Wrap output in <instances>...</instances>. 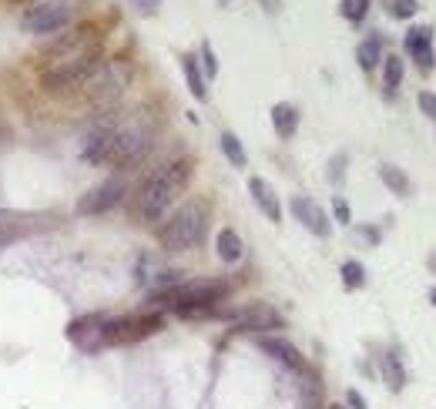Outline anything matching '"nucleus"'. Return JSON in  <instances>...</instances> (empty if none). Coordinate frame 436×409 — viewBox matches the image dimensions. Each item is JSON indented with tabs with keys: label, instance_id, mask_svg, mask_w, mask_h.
Here are the masks:
<instances>
[{
	"label": "nucleus",
	"instance_id": "obj_20",
	"mask_svg": "<svg viewBox=\"0 0 436 409\" xmlns=\"http://www.w3.org/2000/svg\"><path fill=\"white\" fill-rule=\"evenodd\" d=\"M181 71H185V77H188V91H192L198 101H205V98H208L205 77H202V71H198V61H195L192 54H185V57H181Z\"/></svg>",
	"mask_w": 436,
	"mask_h": 409
},
{
	"label": "nucleus",
	"instance_id": "obj_19",
	"mask_svg": "<svg viewBox=\"0 0 436 409\" xmlns=\"http://www.w3.org/2000/svg\"><path fill=\"white\" fill-rule=\"evenodd\" d=\"M215 248H218V258H222V262H239V258H242V238H239V231L222 229L215 238Z\"/></svg>",
	"mask_w": 436,
	"mask_h": 409
},
{
	"label": "nucleus",
	"instance_id": "obj_13",
	"mask_svg": "<svg viewBox=\"0 0 436 409\" xmlns=\"http://www.w3.org/2000/svg\"><path fill=\"white\" fill-rule=\"evenodd\" d=\"M111 141H115V128L111 125H101L94 128L84 138V148H81V158L91 161V165H108V154H111Z\"/></svg>",
	"mask_w": 436,
	"mask_h": 409
},
{
	"label": "nucleus",
	"instance_id": "obj_15",
	"mask_svg": "<svg viewBox=\"0 0 436 409\" xmlns=\"http://www.w3.org/2000/svg\"><path fill=\"white\" fill-rule=\"evenodd\" d=\"M258 345H262V349H265L272 359H279L282 366H289L292 372H302V369H306V359L299 356V349H295L292 342L275 339V335H262V339H258Z\"/></svg>",
	"mask_w": 436,
	"mask_h": 409
},
{
	"label": "nucleus",
	"instance_id": "obj_21",
	"mask_svg": "<svg viewBox=\"0 0 436 409\" xmlns=\"http://www.w3.org/2000/svg\"><path fill=\"white\" fill-rule=\"evenodd\" d=\"M383 379H386V386L393 389V393H399L403 389V366H399V359H396V352H386L383 356Z\"/></svg>",
	"mask_w": 436,
	"mask_h": 409
},
{
	"label": "nucleus",
	"instance_id": "obj_6",
	"mask_svg": "<svg viewBox=\"0 0 436 409\" xmlns=\"http://www.w3.org/2000/svg\"><path fill=\"white\" fill-rule=\"evenodd\" d=\"M154 141V128L148 121H131L128 128H115V141H111V154H108V165L125 168L142 161L148 148Z\"/></svg>",
	"mask_w": 436,
	"mask_h": 409
},
{
	"label": "nucleus",
	"instance_id": "obj_32",
	"mask_svg": "<svg viewBox=\"0 0 436 409\" xmlns=\"http://www.w3.org/2000/svg\"><path fill=\"white\" fill-rule=\"evenodd\" d=\"M134 7H138V13H158V7H161V0H131Z\"/></svg>",
	"mask_w": 436,
	"mask_h": 409
},
{
	"label": "nucleus",
	"instance_id": "obj_29",
	"mask_svg": "<svg viewBox=\"0 0 436 409\" xmlns=\"http://www.w3.org/2000/svg\"><path fill=\"white\" fill-rule=\"evenodd\" d=\"M202 61H205V74L215 77L218 74V61H215V51H212V44H202Z\"/></svg>",
	"mask_w": 436,
	"mask_h": 409
},
{
	"label": "nucleus",
	"instance_id": "obj_5",
	"mask_svg": "<svg viewBox=\"0 0 436 409\" xmlns=\"http://www.w3.org/2000/svg\"><path fill=\"white\" fill-rule=\"evenodd\" d=\"M81 4L84 0H30L24 7L21 24L27 34H57L77 17Z\"/></svg>",
	"mask_w": 436,
	"mask_h": 409
},
{
	"label": "nucleus",
	"instance_id": "obj_8",
	"mask_svg": "<svg viewBox=\"0 0 436 409\" xmlns=\"http://www.w3.org/2000/svg\"><path fill=\"white\" fill-rule=\"evenodd\" d=\"M222 319H229L235 329L242 333H269V329H282V316L269 306V302H248V306L229 309V312H215Z\"/></svg>",
	"mask_w": 436,
	"mask_h": 409
},
{
	"label": "nucleus",
	"instance_id": "obj_26",
	"mask_svg": "<svg viewBox=\"0 0 436 409\" xmlns=\"http://www.w3.org/2000/svg\"><path fill=\"white\" fill-rule=\"evenodd\" d=\"M386 11H389V17H396V21H410L413 13L420 11V4L416 0H383Z\"/></svg>",
	"mask_w": 436,
	"mask_h": 409
},
{
	"label": "nucleus",
	"instance_id": "obj_3",
	"mask_svg": "<svg viewBox=\"0 0 436 409\" xmlns=\"http://www.w3.org/2000/svg\"><path fill=\"white\" fill-rule=\"evenodd\" d=\"M101 54L98 47L91 44L84 51H74V54H64V57H54L51 64L44 67V88L54 91V94H71V91H81V88H91V81L101 74Z\"/></svg>",
	"mask_w": 436,
	"mask_h": 409
},
{
	"label": "nucleus",
	"instance_id": "obj_4",
	"mask_svg": "<svg viewBox=\"0 0 436 409\" xmlns=\"http://www.w3.org/2000/svg\"><path fill=\"white\" fill-rule=\"evenodd\" d=\"M205 229H208V204L195 198V202L181 204L178 212L158 229V238H161L168 252H188V248H195L205 238Z\"/></svg>",
	"mask_w": 436,
	"mask_h": 409
},
{
	"label": "nucleus",
	"instance_id": "obj_31",
	"mask_svg": "<svg viewBox=\"0 0 436 409\" xmlns=\"http://www.w3.org/2000/svg\"><path fill=\"white\" fill-rule=\"evenodd\" d=\"M333 208H335V218H339V221H343V225H349V204L343 202V198H339V195H335V202H333Z\"/></svg>",
	"mask_w": 436,
	"mask_h": 409
},
{
	"label": "nucleus",
	"instance_id": "obj_30",
	"mask_svg": "<svg viewBox=\"0 0 436 409\" xmlns=\"http://www.w3.org/2000/svg\"><path fill=\"white\" fill-rule=\"evenodd\" d=\"M420 108H423V115H426V117H436V94L423 91V94H420Z\"/></svg>",
	"mask_w": 436,
	"mask_h": 409
},
{
	"label": "nucleus",
	"instance_id": "obj_27",
	"mask_svg": "<svg viewBox=\"0 0 436 409\" xmlns=\"http://www.w3.org/2000/svg\"><path fill=\"white\" fill-rule=\"evenodd\" d=\"M339 11H343V17H346V21L360 24L362 17L369 13V0H343V4H339Z\"/></svg>",
	"mask_w": 436,
	"mask_h": 409
},
{
	"label": "nucleus",
	"instance_id": "obj_7",
	"mask_svg": "<svg viewBox=\"0 0 436 409\" xmlns=\"http://www.w3.org/2000/svg\"><path fill=\"white\" fill-rule=\"evenodd\" d=\"M161 329V316L144 312V316H121V319H104V345H125L148 339Z\"/></svg>",
	"mask_w": 436,
	"mask_h": 409
},
{
	"label": "nucleus",
	"instance_id": "obj_10",
	"mask_svg": "<svg viewBox=\"0 0 436 409\" xmlns=\"http://www.w3.org/2000/svg\"><path fill=\"white\" fill-rule=\"evenodd\" d=\"M67 339L74 345H81L84 352H94L104 345V316H84L67 326Z\"/></svg>",
	"mask_w": 436,
	"mask_h": 409
},
{
	"label": "nucleus",
	"instance_id": "obj_1",
	"mask_svg": "<svg viewBox=\"0 0 436 409\" xmlns=\"http://www.w3.org/2000/svg\"><path fill=\"white\" fill-rule=\"evenodd\" d=\"M231 292V282L225 279H192V282H178L165 292H154L151 299L158 306L171 309L178 316H215L218 302H225Z\"/></svg>",
	"mask_w": 436,
	"mask_h": 409
},
{
	"label": "nucleus",
	"instance_id": "obj_16",
	"mask_svg": "<svg viewBox=\"0 0 436 409\" xmlns=\"http://www.w3.org/2000/svg\"><path fill=\"white\" fill-rule=\"evenodd\" d=\"M248 192H252V198H256V204L265 212V218L269 221H282V204H279V195H275V188H272L265 178H252L248 181Z\"/></svg>",
	"mask_w": 436,
	"mask_h": 409
},
{
	"label": "nucleus",
	"instance_id": "obj_25",
	"mask_svg": "<svg viewBox=\"0 0 436 409\" xmlns=\"http://www.w3.org/2000/svg\"><path fill=\"white\" fill-rule=\"evenodd\" d=\"M383 61H386V91L393 94L399 88V81H403V61H399V54H389Z\"/></svg>",
	"mask_w": 436,
	"mask_h": 409
},
{
	"label": "nucleus",
	"instance_id": "obj_22",
	"mask_svg": "<svg viewBox=\"0 0 436 409\" xmlns=\"http://www.w3.org/2000/svg\"><path fill=\"white\" fill-rule=\"evenodd\" d=\"M222 151H225V158H229L235 168H245V165H248V154H245L242 141L235 138L231 131H225V134H222Z\"/></svg>",
	"mask_w": 436,
	"mask_h": 409
},
{
	"label": "nucleus",
	"instance_id": "obj_33",
	"mask_svg": "<svg viewBox=\"0 0 436 409\" xmlns=\"http://www.w3.org/2000/svg\"><path fill=\"white\" fill-rule=\"evenodd\" d=\"M346 399H349V406H352V409H366V399H362L360 393H356V389H349Z\"/></svg>",
	"mask_w": 436,
	"mask_h": 409
},
{
	"label": "nucleus",
	"instance_id": "obj_17",
	"mask_svg": "<svg viewBox=\"0 0 436 409\" xmlns=\"http://www.w3.org/2000/svg\"><path fill=\"white\" fill-rule=\"evenodd\" d=\"M299 406L302 409H319L322 406V383L309 366L299 372Z\"/></svg>",
	"mask_w": 436,
	"mask_h": 409
},
{
	"label": "nucleus",
	"instance_id": "obj_11",
	"mask_svg": "<svg viewBox=\"0 0 436 409\" xmlns=\"http://www.w3.org/2000/svg\"><path fill=\"white\" fill-rule=\"evenodd\" d=\"M128 81H131V71L125 64H104L101 74L91 81V88H94V94L101 101H111V98H117L121 91L128 88Z\"/></svg>",
	"mask_w": 436,
	"mask_h": 409
},
{
	"label": "nucleus",
	"instance_id": "obj_28",
	"mask_svg": "<svg viewBox=\"0 0 436 409\" xmlns=\"http://www.w3.org/2000/svg\"><path fill=\"white\" fill-rule=\"evenodd\" d=\"M362 282H366V269H362L360 262H346L343 265V285L346 289H360Z\"/></svg>",
	"mask_w": 436,
	"mask_h": 409
},
{
	"label": "nucleus",
	"instance_id": "obj_23",
	"mask_svg": "<svg viewBox=\"0 0 436 409\" xmlns=\"http://www.w3.org/2000/svg\"><path fill=\"white\" fill-rule=\"evenodd\" d=\"M379 178H383L396 195H410V192H413L410 178H406V175H403L399 168H393V165H383V168H379Z\"/></svg>",
	"mask_w": 436,
	"mask_h": 409
},
{
	"label": "nucleus",
	"instance_id": "obj_35",
	"mask_svg": "<svg viewBox=\"0 0 436 409\" xmlns=\"http://www.w3.org/2000/svg\"><path fill=\"white\" fill-rule=\"evenodd\" d=\"M329 409H346V406H329Z\"/></svg>",
	"mask_w": 436,
	"mask_h": 409
},
{
	"label": "nucleus",
	"instance_id": "obj_24",
	"mask_svg": "<svg viewBox=\"0 0 436 409\" xmlns=\"http://www.w3.org/2000/svg\"><path fill=\"white\" fill-rule=\"evenodd\" d=\"M356 57H360V67L362 71H372V67L383 61V51H379V40L369 38V40H362L360 44V51H356Z\"/></svg>",
	"mask_w": 436,
	"mask_h": 409
},
{
	"label": "nucleus",
	"instance_id": "obj_9",
	"mask_svg": "<svg viewBox=\"0 0 436 409\" xmlns=\"http://www.w3.org/2000/svg\"><path fill=\"white\" fill-rule=\"evenodd\" d=\"M125 192H128V181L125 178L104 181V185L91 188V192L77 202V212H81V215H104V212H111L115 204H121Z\"/></svg>",
	"mask_w": 436,
	"mask_h": 409
},
{
	"label": "nucleus",
	"instance_id": "obj_12",
	"mask_svg": "<svg viewBox=\"0 0 436 409\" xmlns=\"http://www.w3.org/2000/svg\"><path fill=\"white\" fill-rule=\"evenodd\" d=\"M292 215L299 218V221H302L312 235H319V238H326V235L333 231V225H329L326 212H322L312 198H306V195H295V198H292Z\"/></svg>",
	"mask_w": 436,
	"mask_h": 409
},
{
	"label": "nucleus",
	"instance_id": "obj_34",
	"mask_svg": "<svg viewBox=\"0 0 436 409\" xmlns=\"http://www.w3.org/2000/svg\"><path fill=\"white\" fill-rule=\"evenodd\" d=\"M430 299H433V306H436V289H433V292H430Z\"/></svg>",
	"mask_w": 436,
	"mask_h": 409
},
{
	"label": "nucleus",
	"instance_id": "obj_2",
	"mask_svg": "<svg viewBox=\"0 0 436 409\" xmlns=\"http://www.w3.org/2000/svg\"><path fill=\"white\" fill-rule=\"evenodd\" d=\"M188 178H192V161L188 158L161 165L154 175H148V181H144L142 192H138V215L144 221H158L171 208V202L185 192Z\"/></svg>",
	"mask_w": 436,
	"mask_h": 409
},
{
	"label": "nucleus",
	"instance_id": "obj_18",
	"mask_svg": "<svg viewBox=\"0 0 436 409\" xmlns=\"http://www.w3.org/2000/svg\"><path fill=\"white\" fill-rule=\"evenodd\" d=\"M272 125H275V134L282 141H289L295 134V128H299V111H295L292 104H275L272 108Z\"/></svg>",
	"mask_w": 436,
	"mask_h": 409
},
{
	"label": "nucleus",
	"instance_id": "obj_14",
	"mask_svg": "<svg viewBox=\"0 0 436 409\" xmlns=\"http://www.w3.org/2000/svg\"><path fill=\"white\" fill-rule=\"evenodd\" d=\"M406 54L416 57V64L423 71H433L436 67V54H433V30L430 27H413L406 34Z\"/></svg>",
	"mask_w": 436,
	"mask_h": 409
}]
</instances>
